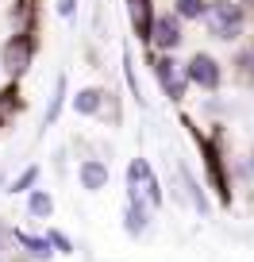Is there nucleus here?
Segmentation results:
<instances>
[{
    "instance_id": "nucleus-1",
    "label": "nucleus",
    "mask_w": 254,
    "mask_h": 262,
    "mask_svg": "<svg viewBox=\"0 0 254 262\" xmlns=\"http://www.w3.org/2000/svg\"><path fill=\"white\" fill-rule=\"evenodd\" d=\"M239 27H243V12H239V4L216 0L212 8H208V31H212L216 39H235Z\"/></svg>"
},
{
    "instance_id": "nucleus-2",
    "label": "nucleus",
    "mask_w": 254,
    "mask_h": 262,
    "mask_svg": "<svg viewBox=\"0 0 254 262\" xmlns=\"http://www.w3.org/2000/svg\"><path fill=\"white\" fill-rule=\"evenodd\" d=\"M31 54H35V42L27 39V35H16V39L4 47V70H8L12 77H19L31 66Z\"/></svg>"
},
{
    "instance_id": "nucleus-3",
    "label": "nucleus",
    "mask_w": 254,
    "mask_h": 262,
    "mask_svg": "<svg viewBox=\"0 0 254 262\" xmlns=\"http://www.w3.org/2000/svg\"><path fill=\"white\" fill-rule=\"evenodd\" d=\"M189 81L204 85V89H216V85H220V66H216L208 54H197L189 62Z\"/></svg>"
},
{
    "instance_id": "nucleus-4",
    "label": "nucleus",
    "mask_w": 254,
    "mask_h": 262,
    "mask_svg": "<svg viewBox=\"0 0 254 262\" xmlns=\"http://www.w3.org/2000/svg\"><path fill=\"white\" fill-rule=\"evenodd\" d=\"M154 42H158V47H177V42H181L177 19H170V16L158 19V24H154Z\"/></svg>"
},
{
    "instance_id": "nucleus-5",
    "label": "nucleus",
    "mask_w": 254,
    "mask_h": 262,
    "mask_svg": "<svg viewBox=\"0 0 254 262\" xmlns=\"http://www.w3.org/2000/svg\"><path fill=\"white\" fill-rule=\"evenodd\" d=\"M108 181V166L104 162H85L81 166V185L85 189H100Z\"/></svg>"
},
{
    "instance_id": "nucleus-6",
    "label": "nucleus",
    "mask_w": 254,
    "mask_h": 262,
    "mask_svg": "<svg viewBox=\"0 0 254 262\" xmlns=\"http://www.w3.org/2000/svg\"><path fill=\"white\" fill-rule=\"evenodd\" d=\"M158 77H162V85H166V89H170V97L177 100V97H181V89H185V85H181V77L173 74V62H162V66H158Z\"/></svg>"
},
{
    "instance_id": "nucleus-7",
    "label": "nucleus",
    "mask_w": 254,
    "mask_h": 262,
    "mask_svg": "<svg viewBox=\"0 0 254 262\" xmlns=\"http://www.w3.org/2000/svg\"><path fill=\"white\" fill-rule=\"evenodd\" d=\"M131 19H135V27H139L143 35L150 31V8H147V0H131Z\"/></svg>"
},
{
    "instance_id": "nucleus-8",
    "label": "nucleus",
    "mask_w": 254,
    "mask_h": 262,
    "mask_svg": "<svg viewBox=\"0 0 254 262\" xmlns=\"http://www.w3.org/2000/svg\"><path fill=\"white\" fill-rule=\"evenodd\" d=\"M97 108H100V93L97 89L77 93V112H97Z\"/></svg>"
},
{
    "instance_id": "nucleus-9",
    "label": "nucleus",
    "mask_w": 254,
    "mask_h": 262,
    "mask_svg": "<svg viewBox=\"0 0 254 262\" xmlns=\"http://www.w3.org/2000/svg\"><path fill=\"white\" fill-rule=\"evenodd\" d=\"M62 97H66V77H58V89H54V100H50L47 123H54V120H58V108H62Z\"/></svg>"
},
{
    "instance_id": "nucleus-10",
    "label": "nucleus",
    "mask_w": 254,
    "mask_h": 262,
    "mask_svg": "<svg viewBox=\"0 0 254 262\" xmlns=\"http://www.w3.org/2000/svg\"><path fill=\"white\" fill-rule=\"evenodd\" d=\"M143 228H147V212H143L139 205H131V212H127V231L135 235V231H143Z\"/></svg>"
},
{
    "instance_id": "nucleus-11",
    "label": "nucleus",
    "mask_w": 254,
    "mask_h": 262,
    "mask_svg": "<svg viewBox=\"0 0 254 262\" xmlns=\"http://www.w3.org/2000/svg\"><path fill=\"white\" fill-rule=\"evenodd\" d=\"M50 208H54V205H50L47 193H35L31 196V216H50Z\"/></svg>"
},
{
    "instance_id": "nucleus-12",
    "label": "nucleus",
    "mask_w": 254,
    "mask_h": 262,
    "mask_svg": "<svg viewBox=\"0 0 254 262\" xmlns=\"http://www.w3.org/2000/svg\"><path fill=\"white\" fill-rule=\"evenodd\" d=\"M35 178H39V170H35V166H31V170H24V173H19V178H16V185H12V193H24V189L31 185Z\"/></svg>"
},
{
    "instance_id": "nucleus-13",
    "label": "nucleus",
    "mask_w": 254,
    "mask_h": 262,
    "mask_svg": "<svg viewBox=\"0 0 254 262\" xmlns=\"http://www.w3.org/2000/svg\"><path fill=\"white\" fill-rule=\"evenodd\" d=\"M200 8H204L200 0H177V12H181V16H200Z\"/></svg>"
},
{
    "instance_id": "nucleus-14",
    "label": "nucleus",
    "mask_w": 254,
    "mask_h": 262,
    "mask_svg": "<svg viewBox=\"0 0 254 262\" xmlns=\"http://www.w3.org/2000/svg\"><path fill=\"white\" fill-rule=\"evenodd\" d=\"M24 243H27V247H31V251H35V254H39V258H47V254H50V247H47V243H42V239H27V235H24Z\"/></svg>"
},
{
    "instance_id": "nucleus-15",
    "label": "nucleus",
    "mask_w": 254,
    "mask_h": 262,
    "mask_svg": "<svg viewBox=\"0 0 254 262\" xmlns=\"http://www.w3.org/2000/svg\"><path fill=\"white\" fill-rule=\"evenodd\" d=\"M58 12H62V16H70V12H74V0H58Z\"/></svg>"
},
{
    "instance_id": "nucleus-16",
    "label": "nucleus",
    "mask_w": 254,
    "mask_h": 262,
    "mask_svg": "<svg viewBox=\"0 0 254 262\" xmlns=\"http://www.w3.org/2000/svg\"><path fill=\"white\" fill-rule=\"evenodd\" d=\"M250 166H254V162H250Z\"/></svg>"
}]
</instances>
